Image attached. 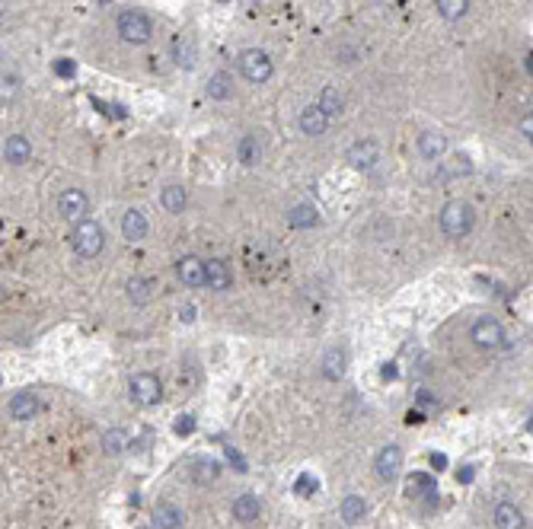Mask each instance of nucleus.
Returning <instances> with one entry per match:
<instances>
[{
    "label": "nucleus",
    "mask_w": 533,
    "mask_h": 529,
    "mask_svg": "<svg viewBox=\"0 0 533 529\" xmlns=\"http://www.w3.org/2000/svg\"><path fill=\"white\" fill-rule=\"evenodd\" d=\"M70 240H74V252L80 255V259H96V255L103 252V246H105L103 227H99L96 220H90V217L80 220V223H74Z\"/></svg>",
    "instance_id": "nucleus-1"
},
{
    "label": "nucleus",
    "mask_w": 533,
    "mask_h": 529,
    "mask_svg": "<svg viewBox=\"0 0 533 529\" xmlns=\"http://www.w3.org/2000/svg\"><path fill=\"white\" fill-rule=\"evenodd\" d=\"M473 220H476V214H473V207L466 201H447L441 207V230L450 240H460V236L470 233Z\"/></svg>",
    "instance_id": "nucleus-2"
},
{
    "label": "nucleus",
    "mask_w": 533,
    "mask_h": 529,
    "mask_svg": "<svg viewBox=\"0 0 533 529\" xmlns=\"http://www.w3.org/2000/svg\"><path fill=\"white\" fill-rule=\"evenodd\" d=\"M115 29H118V35H122V41H128V45H144L153 32L150 20H147L141 10H122L115 20Z\"/></svg>",
    "instance_id": "nucleus-3"
},
{
    "label": "nucleus",
    "mask_w": 533,
    "mask_h": 529,
    "mask_svg": "<svg viewBox=\"0 0 533 529\" xmlns=\"http://www.w3.org/2000/svg\"><path fill=\"white\" fill-rule=\"evenodd\" d=\"M470 338H473L476 348L495 351V348L505 344V325H501L495 316H479L476 322H473V329H470Z\"/></svg>",
    "instance_id": "nucleus-4"
},
{
    "label": "nucleus",
    "mask_w": 533,
    "mask_h": 529,
    "mask_svg": "<svg viewBox=\"0 0 533 529\" xmlns=\"http://www.w3.org/2000/svg\"><path fill=\"white\" fill-rule=\"evenodd\" d=\"M240 70L250 83H269L271 74H275V64L262 48H246L240 55Z\"/></svg>",
    "instance_id": "nucleus-5"
},
{
    "label": "nucleus",
    "mask_w": 533,
    "mask_h": 529,
    "mask_svg": "<svg viewBox=\"0 0 533 529\" xmlns=\"http://www.w3.org/2000/svg\"><path fill=\"white\" fill-rule=\"evenodd\" d=\"M128 389H131V399L144 408L160 405V399H163V386H160V379L153 373H134Z\"/></svg>",
    "instance_id": "nucleus-6"
},
{
    "label": "nucleus",
    "mask_w": 533,
    "mask_h": 529,
    "mask_svg": "<svg viewBox=\"0 0 533 529\" xmlns=\"http://www.w3.org/2000/svg\"><path fill=\"white\" fill-rule=\"evenodd\" d=\"M58 214H61L68 223L86 220V214H90V198H86V192H80V188H64V192L58 195Z\"/></svg>",
    "instance_id": "nucleus-7"
},
{
    "label": "nucleus",
    "mask_w": 533,
    "mask_h": 529,
    "mask_svg": "<svg viewBox=\"0 0 533 529\" xmlns=\"http://www.w3.org/2000/svg\"><path fill=\"white\" fill-rule=\"evenodd\" d=\"M176 277H179L186 287H208V268H205V261L195 259V255H186V259L176 261Z\"/></svg>",
    "instance_id": "nucleus-8"
},
{
    "label": "nucleus",
    "mask_w": 533,
    "mask_h": 529,
    "mask_svg": "<svg viewBox=\"0 0 533 529\" xmlns=\"http://www.w3.org/2000/svg\"><path fill=\"white\" fill-rule=\"evenodd\" d=\"M374 469H377V478L393 481L396 475H399V469H402V450L396 447V443L383 447L380 453H377V459H374Z\"/></svg>",
    "instance_id": "nucleus-9"
},
{
    "label": "nucleus",
    "mask_w": 533,
    "mask_h": 529,
    "mask_svg": "<svg viewBox=\"0 0 533 529\" xmlns=\"http://www.w3.org/2000/svg\"><path fill=\"white\" fill-rule=\"evenodd\" d=\"M329 122H333V118L326 115V112L319 109L316 103L307 105V109L300 112V118H297L300 131H304L307 138H319V134H326V131H329Z\"/></svg>",
    "instance_id": "nucleus-10"
},
{
    "label": "nucleus",
    "mask_w": 533,
    "mask_h": 529,
    "mask_svg": "<svg viewBox=\"0 0 533 529\" xmlns=\"http://www.w3.org/2000/svg\"><path fill=\"white\" fill-rule=\"evenodd\" d=\"M348 163L354 166V169H374L377 166V144L374 141H354L352 147H348Z\"/></svg>",
    "instance_id": "nucleus-11"
},
{
    "label": "nucleus",
    "mask_w": 533,
    "mask_h": 529,
    "mask_svg": "<svg viewBox=\"0 0 533 529\" xmlns=\"http://www.w3.org/2000/svg\"><path fill=\"white\" fill-rule=\"evenodd\" d=\"M147 230H150V223H147L144 211H138V207L125 211V217H122V236L128 242H141L147 236Z\"/></svg>",
    "instance_id": "nucleus-12"
},
{
    "label": "nucleus",
    "mask_w": 533,
    "mask_h": 529,
    "mask_svg": "<svg viewBox=\"0 0 533 529\" xmlns=\"http://www.w3.org/2000/svg\"><path fill=\"white\" fill-rule=\"evenodd\" d=\"M418 157L425 159H441L444 153H447V138H444L441 131H422L418 134Z\"/></svg>",
    "instance_id": "nucleus-13"
},
{
    "label": "nucleus",
    "mask_w": 533,
    "mask_h": 529,
    "mask_svg": "<svg viewBox=\"0 0 533 529\" xmlns=\"http://www.w3.org/2000/svg\"><path fill=\"white\" fill-rule=\"evenodd\" d=\"M173 58L182 70H192L198 64V45H195L192 35H176L173 39Z\"/></svg>",
    "instance_id": "nucleus-14"
},
{
    "label": "nucleus",
    "mask_w": 533,
    "mask_h": 529,
    "mask_svg": "<svg viewBox=\"0 0 533 529\" xmlns=\"http://www.w3.org/2000/svg\"><path fill=\"white\" fill-rule=\"evenodd\" d=\"M29 157H32V144H29V138H23V134H13V138L4 141V159H7L10 166L29 163Z\"/></svg>",
    "instance_id": "nucleus-15"
},
{
    "label": "nucleus",
    "mask_w": 533,
    "mask_h": 529,
    "mask_svg": "<svg viewBox=\"0 0 533 529\" xmlns=\"http://www.w3.org/2000/svg\"><path fill=\"white\" fill-rule=\"evenodd\" d=\"M492 523H495V529H524V514L511 501H501L492 510Z\"/></svg>",
    "instance_id": "nucleus-16"
},
{
    "label": "nucleus",
    "mask_w": 533,
    "mask_h": 529,
    "mask_svg": "<svg viewBox=\"0 0 533 529\" xmlns=\"http://www.w3.org/2000/svg\"><path fill=\"white\" fill-rule=\"evenodd\" d=\"M39 399H35V392H16L13 399H10V418L16 421H29L39 414Z\"/></svg>",
    "instance_id": "nucleus-17"
},
{
    "label": "nucleus",
    "mask_w": 533,
    "mask_h": 529,
    "mask_svg": "<svg viewBox=\"0 0 533 529\" xmlns=\"http://www.w3.org/2000/svg\"><path fill=\"white\" fill-rule=\"evenodd\" d=\"M205 268H208V287L211 290H230V284H233V271H230L227 261L211 259V261H205Z\"/></svg>",
    "instance_id": "nucleus-18"
},
{
    "label": "nucleus",
    "mask_w": 533,
    "mask_h": 529,
    "mask_svg": "<svg viewBox=\"0 0 533 529\" xmlns=\"http://www.w3.org/2000/svg\"><path fill=\"white\" fill-rule=\"evenodd\" d=\"M345 367H348V354L342 348H329L326 351V358H323V377L326 379H342L345 377Z\"/></svg>",
    "instance_id": "nucleus-19"
},
{
    "label": "nucleus",
    "mask_w": 533,
    "mask_h": 529,
    "mask_svg": "<svg viewBox=\"0 0 533 529\" xmlns=\"http://www.w3.org/2000/svg\"><path fill=\"white\" fill-rule=\"evenodd\" d=\"M259 514H262V504H259V497L250 495V491H246V495H240L233 501V516L240 523H256Z\"/></svg>",
    "instance_id": "nucleus-20"
},
{
    "label": "nucleus",
    "mask_w": 533,
    "mask_h": 529,
    "mask_svg": "<svg viewBox=\"0 0 533 529\" xmlns=\"http://www.w3.org/2000/svg\"><path fill=\"white\" fill-rule=\"evenodd\" d=\"M188 204V192L182 185H167L163 192H160V207L167 214H182Z\"/></svg>",
    "instance_id": "nucleus-21"
},
{
    "label": "nucleus",
    "mask_w": 533,
    "mask_h": 529,
    "mask_svg": "<svg viewBox=\"0 0 533 529\" xmlns=\"http://www.w3.org/2000/svg\"><path fill=\"white\" fill-rule=\"evenodd\" d=\"M153 516H157V529H182V523H186V514L169 501H160Z\"/></svg>",
    "instance_id": "nucleus-22"
},
{
    "label": "nucleus",
    "mask_w": 533,
    "mask_h": 529,
    "mask_svg": "<svg viewBox=\"0 0 533 529\" xmlns=\"http://www.w3.org/2000/svg\"><path fill=\"white\" fill-rule=\"evenodd\" d=\"M288 223H291L294 230H313L319 223V211L313 204H297L288 211Z\"/></svg>",
    "instance_id": "nucleus-23"
},
{
    "label": "nucleus",
    "mask_w": 533,
    "mask_h": 529,
    "mask_svg": "<svg viewBox=\"0 0 533 529\" xmlns=\"http://www.w3.org/2000/svg\"><path fill=\"white\" fill-rule=\"evenodd\" d=\"M236 159H240L243 166H256L259 159H262V141H259L256 134L240 138V144H236Z\"/></svg>",
    "instance_id": "nucleus-24"
},
{
    "label": "nucleus",
    "mask_w": 533,
    "mask_h": 529,
    "mask_svg": "<svg viewBox=\"0 0 533 529\" xmlns=\"http://www.w3.org/2000/svg\"><path fill=\"white\" fill-rule=\"evenodd\" d=\"M339 514H342V520H345L348 526H358V523L367 516V501L364 497H358V495H348L345 501H342Z\"/></svg>",
    "instance_id": "nucleus-25"
},
{
    "label": "nucleus",
    "mask_w": 533,
    "mask_h": 529,
    "mask_svg": "<svg viewBox=\"0 0 533 529\" xmlns=\"http://www.w3.org/2000/svg\"><path fill=\"white\" fill-rule=\"evenodd\" d=\"M208 96L211 99H230V96H233V77H230L227 70H217V74H211Z\"/></svg>",
    "instance_id": "nucleus-26"
},
{
    "label": "nucleus",
    "mask_w": 533,
    "mask_h": 529,
    "mask_svg": "<svg viewBox=\"0 0 533 529\" xmlns=\"http://www.w3.org/2000/svg\"><path fill=\"white\" fill-rule=\"evenodd\" d=\"M316 105H319V109H323L329 118H333V115H342V109H345V96H342L335 86H326V90L319 93Z\"/></svg>",
    "instance_id": "nucleus-27"
},
{
    "label": "nucleus",
    "mask_w": 533,
    "mask_h": 529,
    "mask_svg": "<svg viewBox=\"0 0 533 529\" xmlns=\"http://www.w3.org/2000/svg\"><path fill=\"white\" fill-rule=\"evenodd\" d=\"M153 290H157V284H153L150 277H131V281H128V296H131L138 306L153 300Z\"/></svg>",
    "instance_id": "nucleus-28"
},
{
    "label": "nucleus",
    "mask_w": 533,
    "mask_h": 529,
    "mask_svg": "<svg viewBox=\"0 0 533 529\" xmlns=\"http://www.w3.org/2000/svg\"><path fill=\"white\" fill-rule=\"evenodd\" d=\"M437 13L444 16V20H460V16H466V10H470V0H435Z\"/></svg>",
    "instance_id": "nucleus-29"
},
{
    "label": "nucleus",
    "mask_w": 533,
    "mask_h": 529,
    "mask_svg": "<svg viewBox=\"0 0 533 529\" xmlns=\"http://www.w3.org/2000/svg\"><path fill=\"white\" fill-rule=\"evenodd\" d=\"M103 450H105L109 456L125 453V450H128V433H125V431H118V427H112V431L103 437Z\"/></svg>",
    "instance_id": "nucleus-30"
},
{
    "label": "nucleus",
    "mask_w": 533,
    "mask_h": 529,
    "mask_svg": "<svg viewBox=\"0 0 533 529\" xmlns=\"http://www.w3.org/2000/svg\"><path fill=\"white\" fill-rule=\"evenodd\" d=\"M217 472H221V466H217L214 459H198L192 469V478L198 481V485H208V481L217 478Z\"/></svg>",
    "instance_id": "nucleus-31"
},
{
    "label": "nucleus",
    "mask_w": 533,
    "mask_h": 529,
    "mask_svg": "<svg viewBox=\"0 0 533 529\" xmlns=\"http://www.w3.org/2000/svg\"><path fill=\"white\" fill-rule=\"evenodd\" d=\"M409 491L435 495V478H431V475H412V478H409Z\"/></svg>",
    "instance_id": "nucleus-32"
},
{
    "label": "nucleus",
    "mask_w": 533,
    "mask_h": 529,
    "mask_svg": "<svg viewBox=\"0 0 533 529\" xmlns=\"http://www.w3.org/2000/svg\"><path fill=\"white\" fill-rule=\"evenodd\" d=\"M74 61H70V58H58V61H55V74L58 77H74Z\"/></svg>",
    "instance_id": "nucleus-33"
},
{
    "label": "nucleus",
    "mask_w": 533,
    "mask_h": 529,
    "mask_svg": "<svg viewBox=\"0 0 533 529\" xmlns=\"http://www.w3.org/2000/svg\"><path fill=\"white\" fill-rule=\"evenodd\" d=\"M224 453H227V459H230V462H233V466H236V472H246V459H243V456L236 453L233 447H224Z\"/></svg>",
    "instance_id": "nucleus-34"
},
{
    "label": "nucleus",
    "mask_w": 533,
    "mask_h": 529,
    "mask_svg": "<svg viewBox=\"0 0 533 529\" xmlns=\"http://www.w3.org/2000/svg\"><path fill=\"white\" fill-rule=\"evenodd\" d=\"M307 491H316V478H310V475H300V478H297V495H307Z\"/></svg>",
    "instance_id": "nucleus-35"
},
{
    "label": "nucleus",
    "mask_w": 533,
    "mask_h": 529,
    "mask_svg": "<svg viewBox=\"0 0 533 529\" xmlns=\"http://www.w3.org/2000/svg\"><path fill=\"white\" fill-rule=\"evenodd\" d=\"M192 431H195V418L182 414V421H176V433H192Z\"/></svg>",
    "instance_id": "nucleus-36"
},
{
    "label": "nucleus",
    "mask_w": 533,
    "mask_h": 529,
    "mask_svg": "<svg viewBox=\"0 0 533 529\" xmlns=\"http://www.w3.org/2000/svg\"><path fill=\"white\" fill-rule=\"evenodd\" d=\"M16 93V77L13 74H4V99H10Z\"/></svg>",
    "instance_id": "nucleus-37"
},
{
    "label": "nucleus",
    "mask_w": 533,
    "mask_h": 529,
    "mask_svg": "<svg viewBox=\"0 0 533 529\" xmlns=\"http://www.w3.org/2000/svg\"><path fill=\"white\" fill-rule=\"evenodd\" d=\"M520 131H524V134H527V138H530V141H533V112H527V115H524V118H520Z\"/></svg>",
    "instance_id": "nucleus-38"
},
{
    "label": "nucleus",
    "mask_w": 533,
    "mask_h": 529,
    "mask_svg": "<svg viewBox=\"0 0 533 529\" xmlns=\"http://www.w3.org/2000/svg\"><path fill=\"white\" fill-rule=\"evenodd\" d=\"M179 319H182V322H195V306H182Z\"/></svg>",
    "instance_id": "nucleus-39"
},
{
    "label": "nucleus",
    "mask_w": 533,
    "mask_h": 529,
    "mask_svg": "<svg viewBox=\"0 0 533 529\" xmlns=\"http://www.w3.org/2000/svg\"><path fill=\"white\" fill-rule=\"evenodd\" d=\"M428 459H431V466H435V469H444V466H447V456H444V453H431Z\"/></svg>",
    "instance_id": "nucleus-40"
},
{
    "label": "nucleus",
    "mask_w": 533,
    "mask_h": 529,
    "mask_svg": "<svg viewBox=\"0 0 533 529\" xmlns=\"http://www.w3.org/2000/svg\"><path fill=\"white\" fill-rule=\"evenodd\" d=\"M473 475H476V472H473V466H463V472H460V481H473Z\"/></svg>",
    "instance_id": "nucleus-41"
},
{
    "label": "nucleus",
    "mask_w": 533,
    "mask_h": 529,
    "mask_svg": "<svg viewBox=\"0 0 533 529\" xmlns=\"http://www.w3.org/2000/svg\"><path fill=\"white\" fill-rule=\"evenodd\" d=\"M530 70H533V58H530Z\"/></svg>",
    "instance_id": "nucleus-42"
},
{
    "label": "nucleus",
    "mask_w": 533,
    "mask_h": 529,
    "mask_svg": "<svg viewBox=\"0 0 533 529\" xmlns=\"http://www.w3.org/2000/svg\"><path fill=\"white\" fill-rule=\"evenodd\" d=\"M141 529H147V526H141Z\"/></svg>",
    "instance_id": "nucleus-43"
}]
</instances>
